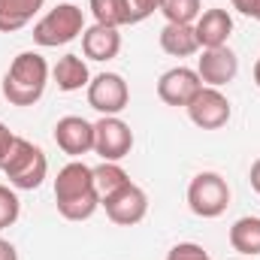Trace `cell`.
I'll return each instance as SVG.
<instances>
[{"label":"cell","instance_id":"cell-1","mask_svg":"<svg viewBox=\"0 0 260 260\" xmlns=\"http://www.w3.org/2000/svg\"><path fill=\"white\" fill-rule=\"evenodd\" d=\"M55 203L67 221H88L100 209V194L94 185V167H88L82 160H70L64 170H58Z\"/></svg>","mask_w":260,"mask_h":260},{"label":"cell","instance_id":"cell-2","mask_svg":"<svg viewBox=\"0 0 260 260\" xmlns=\"http://www.w3.org/2000/svg\"><path fill=\"white\" fill-rule=\"evenodd\" d=\"M49 85V64L40 52H21L3 76V97L12 106H34Z\"/></svg>","mask_w":260,"mask_h":260},{"label":"cell","instance_id":"cell-3","mask_svg":"<svg viewBox=\"0 0 260 260\" xmlns=\"http://www.w3.org/2000/svg\"><path fill=\"white\" fill-rule=\"evenodd\" d=\"M0 173L9 179L15 191H37L49 176V157L30 139L15 136L9 145V154L0 160Z\"/></svg>","mask_w":260,"mask_h":260},{"label":"cell","instance_id":"cell-4","mask_svg":"<svg viewBox=\"0 0 260 260\" xmlns=\"http://www.w3.org/2000/svg\"><path fill=\"white\" fill-rule=\"evenodd\" d=\"M85 34V15L76 3H58L34 24V43L43 49H58Z\"/></svg>","mask_w":260,"mask_h":260},{"label":"cell","instance_id":"cell-5","mask_svg":"<svg viewBox=\"0 0 260 260\" xmlns=\"http://www.w3.org/2000/svg\"><path fill=\"white\" fill-rule=\"evenodd\" d=\"M230 206V185L221 173H197L188 185V209L197 218H218Z\"/></svg>","mask_w":260,"mask_h":260},{"label":"cell","instance_id":"cell-6","mask_svg":"<svg viewBox=\"0 0 260 260\" xmlns=\"http://www.w3.org/2000/svg\"><path fill=\"white\" fill-rule=\"evenodd\" d=\"M130 103V88L124 76L118 73H100L88 82V106L100 115H121Z\"/></svg>","mask_w":260,"mask_h":260},{"label":"cell","instance_id":"cell-7","mask_svg":"<svg viewBox=\"0 0 260 260\" xmlns=\"http://www.w3.org/2000/svg\"><path fill=\"white\" fill-rule=\"evenodd\" d=\"M133 148V130L118 115H103L94 124V151L100 160H124Z\"/></svg>","mask_w":260,"mask_h":260},{"label":"cell","instance_id":"cell-8","mask_svg":"<svg viewBox=\"0 0 260 260\" xmlns=\"http://www.w3.org/2000/svg\"><path fill=\"white\" fill-rule=\"evenodd\" d=\"M185 109H188V118H191L200 130H221L230 121V115H233L230 100L221 94V88H209V85H203V88L197 91L194 100H191Z\"/></svg>","mask_w":260,"mask_h":260},{"label":"cell","instance_id":"cell-9","mask_svg":"<svg viewBox=\"0 0 260 260\" xmlns=\"http://www.w3.org/2000/svg\"><path fill=\"white\" fill-rule=\"evenodd\" d=\"M100 206L106 209V218L112 224H118V227H133V224H139L148 215V197L133 182H130L127 188H121L118 194L106 197Z\"/></svg>","mask_w":260,"mask_h":260},{"label":"cell","instance_id":"cell-10","mask_svg":"<svg viewBox=\"0 0 260 260\" xmlns=\"http://www.w3.org/2000/svg\"><path fill=\"white\" fill-rule=\"evenodd\" d=\"M236 73H239V58L227 46H221V49H203V55L197 58V76L209 88L230 85L236 79Z\"/></svg>","mask_w":260,"mask_h":260},{"label":"cell","instance_id":"cell-11","mask_svg":"<svg viewBox=\"0 0 260 260\" xmlns=\"http://www.w3.org/2000/svg\"><path fill=\"white\" fill-rule=\"evenodd\" d=\"M200 88H203V82L191 67H173L157 79V97L167 106H188Z\"/></svg>","mask_w":260,"mask_h":260},{"label":"cell","instance_id":"cell-12","mask_svg":"<svg viewBox=\"0 0 260 260\" xmlns=\"http://www.w3.org/2000/svg\"><path fill=\"white\" fill-rule=\"evenodd\" d=\"M55 142L64 154L76 160V157L94 151V124L85 121L82 115H64L55 124Z\"/></svg>","mask_w":260,"mask_h":260},{"label":"cell","instance_id":"cell-13","mask_svg":"<svg viewBox=\"0 0 260 260\" xmlns=\"http://www.w3.org/2000/svg\"><path fill=\"white\" fill-rule=\"evenodd\" d=\"M194 34L200 49H221L233 34V15L227 9H206L194 21Z\"/></svg>","mask_w":260,"mask_h":260},{"label":"cell","instance_id":"cell-14","mask_svg":"<svg viewBox=\"0 0 260 260\" xmlns=\"http://www.w3.org/2000/svg\"><path fill=\"white\" fill-rule=\"evenodd\" d=\"M121 52V34L118 27H106V24H91L82 34V55L91 61H112Z\"/></svg>","mask_w":260,"mask_h":260},{"label":"cell","instance_id":"cell-15","mask_svg":"<svg viewBox=\"0 0 260 260\" xmlns=\"http://www.w3.org/2000/svg\"><path fill=\"white\" fill-rule=\"evenodd\" d=\"M46 0H0V34H15L34 21Z\"/></svg>","mask_w":260,"mask_h":260},{"label":"cell","instance_id":"cell-16","mask_svg":"<svg viewBox=\"0 0 260 260\" xmlns=\"http://www.w3.org/2000/svg\"><path fill=\"white\" fill-rule=\"evenodd\" d=\"M160 49L173 58H191L200 52V43H197L194 24H164L160 30Z\"/></svg>","mask_w":260,"mask_h":260},{"label":"cell","instance_id":"cell-17","mask_svg":"<svg viewBox=\"0 0 260 260\" xmlns=\"http://www.w3.org/2000/svg\"><path fill=\"white\" fill-rule=\"evenodd\" d=\"M52 79H55V85H58V91H82V88H88V82H91V73H88V64L79 58V55H64L55 70H52Z\"/></svg>","mask_w":260,"mask_h":260},{"label":"cell","instance_id":"cell-18","mask_svg":"<svg viewBox=\"0 0 260 260\" xmlns=\"http://www.w3.org/2000/svg\"><path fill=\"white\" fill-rule=\"evenodd\" d=\"M230 245H233V251H239L245 257H257L260 254V218L257 215H245V218L233 221Z\"/></svg>","mask_w":260,"mask_h":260},{"label":"cell","instance_id":"cell-19","mask_svg":"<svg viewBox=\"0 0 260 260\" xmlns=\"http://www.w3.org/2000/svg\"><path fill=\"white\" fill-rule=\"evenodd\" d=\"M88 9H91V15H94V24H106V27L136 24V21H133L130 0H91Z\"/></svg>","mask_w":260,"mask_h":260},{"label":"cell","instance_id":"cell-20","mask_svg":"<svg viewBox=\"0 0 260 260\" xmlns=\"http://www.w3.org/2000/svg\"><path fill=\"white\" fill-rule=\"evenodd\" d=\"M94 185H97V194H100V203H103L106 197H112V194H118L121 188H127L130 176L124 173L121 164H115V160H103V164L94 167Z\"/></svg>","mask_w":260,"mask_h":260},{"label":"cell","instance_id":"cell-21","mask_svg":"<svg viewBox=\"0 0 260 260\" xmlns=\"http://www.w3.org/2000/svg\"><path fill=\"white\" fill-rule=\"evenodd\" d=\"M160 12L170 24H194L203 12V3L200 0H164Z\"/></svg>","mask_w":260,"mask_h":260},{"label":"cell","instance_id":"cell-22","mask_svg":"<svg viewBox=\"0 0 260 260\" xmlns=\"http://www.w3.org/2000/svg\"><path fill=\"white\" fill-rule=\"evenodd\" d=\"M21 215V203H18V194L9 188V185H0V230L12 227Z\"/></svg>","mask_w":260,"mask_h":260},{"label":"cell","instance_id":"cell-23","mask_svg":"<svg viewBox=\"0 0 260 260\" xmlns=\"http://www.w3.org/2000/svg\"><path fill=\"white\" fill-rule=\"evenodd\" d=\"M167 260H212V257H209V251H206L203 245H197V242H179V245H173V248L167 251Z\"/></svg>","mask_w":260,"mask_h":260},{"label":"cell","instance_id":"cell-24","mask_svg":"<svg viewBox=\"0 0 260 260\" xmlns=\"http://www.w3.org/2000/svg\"><path fill=\"white\" fill-rule=\"evenodd\" d=\"M164 0H130V9H133V21H145L148 15L160 12Z\"/></svg>","mask_w":260,"mask_h":260},{"label":"cell","instance_id":"cell-25","mask_svg":"<svg viewBox=\"0 0 260 260\" xmlns=\"http://www.w3.org/2000/svg\"><path fill=\"white\" fill-rule=\"evenodd\" d=\"M12 139H15V133L6 127V124H0V160L9 154V145H12Z\"/></svg>","mask_w":260,"mask_h":260},{"label":"cell","instance_id":"cell-26","mask_svg":"<svg viewBox=\"0 0 260 260\" xmlns=\"http://www.w3.org/2000/svg\"><path fill=\"white\" fill-rule=\"evenodd\" d=\"M0 260H18L15 245H12V242H6V239H0Z\"/></svg>","mask_w":260,"mask_h":260},{"label":"cell","instance_id":"cell-27","mask_svg":"<svg viewBox=\"0 0 260 260\" xmlns=\"http://www.w3.org/2000/svg\"><path fill=\"white\" fill-rule=\"evenodd\" d=\"M248 182H251V188H254V194H260V157L251 164V173H248Z\"/></svg>","mask_w":260,"mask_h":260},{"label":"cell","instance_id":"cell-28","mask_svg":"<svg viewBox=\"0 0 260 260\" xmlns=\"http://www.w3.org/2000/svg\"><path fill=\"white\" fill-rule=\"evenodd\" d=\"M230 3H233V9H239L242 15H248V12H251V3H254V0H230Z\"/></svg>","mask_w":260,"mask_h":260},{"label":"cell","instance_id":"cell-29","mask_svg":"<svg viewBox=\"0 0 260 260\" xmlns=\"http://www.w3.org/2000/svg\"><path fill=\"white\" fill-rule=\"evenodd\" d=\"M248 18L260 21V0H254V3H251V12H248Z\"/></svg>","mask_w":260,"mask_h":260},{"label":"cell","instance_id":"cell-30","mask_svg":"<svg viewBox=\"0 0 260 260\" xmlns=\"http://www.w3.org/2000/svg\"><path fill=\"white\" fill-rule=\"evenodd\" d=\"M254 85L260 88V58H257V64H254Z\"/></svg>","mask_w":260,"mask_h":260}]
</instances>
